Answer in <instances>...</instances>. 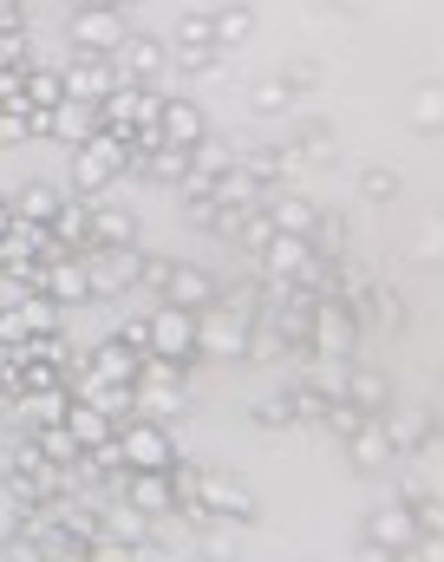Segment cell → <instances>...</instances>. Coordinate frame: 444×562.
Masks as SVG:
<instances>
[{"instance_id": "obj_18", "label": "cell", "mask_w": 444, "mask_h": 562, "mask_svg": "<svg viewBox=\"0 0 444 562\" xmlns=\"http://www.w3.org/2000/svg\"><path fill=\"white\" fill-rule=\"evenodd\" d=\"M125 504H132V510H145V517L177 510V504H170V477H163V471H132V484H125Z\"/></svg>"}, {"instance_id": "obj_35", "label": "cell", "mask_w": 444, "mask_h": 562, "mask_svg": "<svg viewBox=\"0 0 444 562\" xmlns=\"http://www.w3.org/2000/svg\"><path fill=\"white\" fill-rule=\"evenodd\" d=\"M327 425H333V431H340V438H353V431H366V413H360V406H346V400H340V406H327Z\"/></svg>"}, {"instance_id": "obj_32", "label": "cell", "mask_w": 444, "mask_h": 562, "mask_svg": "<svg viewBox=\"0 0 444 562\" xmlns=\"http://www.w3.org/2000/svg\"><path fill=\"white\" fill-rule=\"evenodd\" d=\"M353 438H360V445H353V464H360V471H379V464L392 458V445H386V431H353Z\"/></svg>"}, {"instance_id": "obj_3", "label": "cell", "mask_w": 444, "mask_h": 562, "mask_svg": "<svg viewBox=\"0 0 444 562\" xmlns=\"http://www.w3.org/2000/svg\"><path fill=\"white\" fill-rule=\"evenodd\" d=\"M196 353L242 360V353H249V314H236V307H203V314H196Z\"/></svg>"}, {"instance_id": "obj_41", "label": "cell", "mask_w": 444, "mask_h": 562, "mask_svg": "<svg viewBox=\"0 0 444 562\" xmlns=\"http://www.w3.org/2000/svg\"><path fill=\"white\" fill-rule=\"evenodd\" d=\"M399 183H392V170H366V196H392Z\"/></svg>"}, {"instance_id": "obj_17", "label": "cell", "mask_w": 444, "mask_h": 562, "mask_svg": "<svg viewBox=\"0 0 444 562\" xmlns=\"http://www.w3.org/2000/svg\"><path fill=\"white\" fill-rule=\"evenodd\" d=\"M373 543H379V550H406V543H419L412 510H406V504H379V510H373Z\"/></svg>"}, {"instance_id": "obj_1", "label": "cell", "mask_w": 444, "mask_h": 562, "mask_svg": "<svg viewBox=\"0 0 444 562\" xmlns=\"http://www.w3.org/2000/svg\"><path fill=\"white\" fill-rule=\"evenodd\" d=\"M132 170V144L112 138V132H99V138H86L72 150V183H79V196H99L112 177H125Z\"/></svg>"}, {"instance_id": "obj_14", "label": "cell", "mask_w": 444, "mask_h": 562, "mask_svg": "<svg viewBox=\"0 0 444 562\" xmlns=\"http://www.w3.org/2000/svg\"><path fill=\"white\" fill-rule=\"evenodd\" d=\"M138 367H145V353H138V347H125V340L112 334V340L92 353V367H86V373H99V380H118V386H138Z\"/></svg>"}, {"instance_id": "obj_39", "label": "cell", "mask_w": 444, "mask_h": 562, "mask_svg": "<svg viewBox=\"0 0 444 562\" xmlns=\"http://www.w3.org/2000/svg\"><path fill=\"white\" fill-rule=\"evenodd\" d=\"M170 269H177V262H163V256H138V276H145V288H163V281H170Z\"/></svg>"}, {"instance_id": "obj_24", "label": "cell", "mask_w": 444, "mask_h": 562, "mask_svg": "<svg viewBox=\"0 0 444 562\" xmlns=\"http://www.w3.org/2000/svg\"><path fill=\"white\" fill-rule=\"evenodd\" d=\"M138 170H150V177H163V183H183V170H190V150L183 144H157V150H145V157H132Z\"/></svg>"}, {"instance_id": "obj_21", "label": "cell", "mask_w": 444, "mask_h": 562, "mask_svg": "<svg viewBox=\"0 0 444 562\" xmlns=\"http://www.w3.org/2000/svg\"><path fill=\"white\" fill-rule=\"evenodd\" d=\"M262 262H269V276H295V269H307V243L288 236V229H275V236L262 243Z\"/></svg>"}, {"instance_id": "obj_15", "label": "cell", "mask_w": 444, "mask_h": 562, "mask_svg": "<svg viewBox=\"0 0 444 562\" xmlns=\"http://www.w3.org/2000/svg\"><path fill=\"white\" fill-rule=\"evenodd\" d=\"M249 510H255V497H249L242 484H229V477H203L196 517H249Z\"/></svg>"}, {"instance_id": "obj_12", "label": "cell", "mask_w": 444, "mask_h": 562, "mask_svg": "<svg viewBox=\"0 0 444 562\" xmlns=\"http://www.w3.org/2000/svg\"><path fill=\"white\" fill-rule=\"evenodd\" d=\"M59 86H66V99H79V105H99V99L118 86V72H112V66H99V59H79L72 72H59Z\"/></svg>"}, {"instance_id": "obj_7", "label": "cell", "mask_w": 444, "mask_h": 562, "mask_svg": "<svg viewBox=\"0 0 444 562\" xmlns=\"http://www.w3.org/2000/svg\"><path fill=\"white\" fill-rule=\"evenodd\" d=\"M66 393H72L79 406L105 413V419H125V413H138V393H132V386H118V380H99V373H79V380H66Z\"/></svg>"}, {"instance_id": "obj_13", "label": "cell", "mask_w": 444, "mask_h": 562, "mask_svg": "<svg viewBox=\"0 0 444 562\" xmlns=\"http://www.w3.org/2000/svg\"><path fill=\"white\" fill-rule=\"evenodd\" d=\"M86 223H92V210H86V203H59V210H53V223H46L53 256H86Z\"/></svg>"}, {"instance_id": "obj_9", "label": "cell", "mask_w": 444, "mask_h": 562, "mask_svg": "<svg viewBox=\"0 0 444 562\" xmlns=\"http://www.w3.org/2000/svg\"><path fill=\"white\" fill-rule=\"evenodd\" d=\"M72 40H79L86 53H112V46H125V20H118L112 7H79Z\"/></svg>"}, {"instance_id": "obj_34", "label": "cell", "mask_w": 444, "mask_h": 562, "mask_svg": "<svg viewBox=\"0 0 444 562\" xmlns=\"http://www.w3.org/2000/svg\"><path fill=\"white\" fill-rule=\"evenodd\" d=\"M288 99H295V86H288V79H262V86H255V112H282Z\"/></svg>"}, {"instance_id": "obj_11", "label": "cell", "mask_w": 444, "mask_h": 562, "mask_svg": "<svg viewBox=\"0 0 444 562\" xmlns=\"http://www.w3.org/2000/svg\"><path fill=\"white\" fill-rule=\"evenodd\" d=\"M66 438H72V445H79V451H99V445H112V438H118V419H105V413H92V406H79V400H72V406H66Z\"/></svg>"}, {"instance_id": "obj_23", "label": "cell", "mask_w": 444, "mask_h": 562, "mask_svg": "<svg viewBox=\"0 0 444 562\" xmlns=\"http://www.w3.org/2000/svg\"><path fill=\"white\" fill-rule=\"evenodd\" d=\"M177 53H183L190 66H203V59L216 53V40H209V20H203V13H183V20H177Z\"/></svg>"}, {"instance_id": "obj_27", "label": "cell", "mask_w": 444, "mask_h": 562, "mask_svg": "<svg viewBox=\"0 0 444 562\" xmlns=\"http://www.w3.org/2000/svg\"><path fill=\"white\" fill-rule=\"evenodd\" d=\"M157 66H163V46L157 40H125V72L118 79H150Z\"/></svg>"}, {"instance_id": "obj_31", "label": "cell", "mask_w": 444, "mask_h": 562, "mask_svg": "<svg viewBox=\"0 0 444 562\" xmlns=\"http://www.w3.org/2000/svg\"><path fill=\"white\" fill-rule=\"evenodd\" d=\"M53 517H59V530H66V537H99V517H92L86 504H72V497H59V504H53Z\"/></svg>"}, {"instance_id": "obj_16", "label": "cell", "mask_w": 444, "mask_h": 562, "mask_svg": "<svg viewBox=\"0 0 444 562\" xmlns=\"http://www.w3.org/2000/svg\"><path fill=\"white\" fill-rule=\"evenodd\" d=\"M132 216L125 210H92V223H86V249H138L132 243Z\"/></svg>"}, {"instance_id": "obj_19", "label": "cell", "mask_w": 444, "mask_h": 562, "mask_svg": "<svg viewBox=\"0 0 444 562\" xmlns=\"http://www.w3.org/2000/svg\"><path fill=\"white\" fill-rule=\"evenodd\" d=\"M157 132H163V144H183V150H190V144L203 138V112H196L190 99H170V105L157 112Z\"/></svg>"}, {"instance_id": "obj_42", "label": "cell", "mask_w": 444, "mask_h": 562, "mask_svg": "<svg viewBox=\"0 0 444 562\" xmlns=\"http://www.w3.org/2000/svg\"><path fill=\"white\" fill-rule=\"evenodd\" d=\"M0 33H26V20H20V0H0Z\"/></svg>"}, {"instance_id": "obj_40", "label": "cell", "mask_w": 444, "mask_h": 562, "mask_svg": "<svg viewBox=\"0 0 444 562\" xmlns=\"http://www.w3.org/2000/svg\"><path fill=\"white\" fill-rule=\"evenodd\" d=\"M307 157H320V164L333 157V132H327V125H314V132H307Z\"/></svg>"}, {"instance_id": "obj_4", "label": "cell", "mask_w": 444, "mask_h": 562, "mask_svg": "<svg viewBox=\"0 0 444 562\" xmlns=\"http://www.w3.org/2000/svg\"><path fill=\"white\" fill-rule=\"evenodd\" d=\"M307 340H314L327 360H346L353 340H360V321H353L340 301H314V307H307Z\"/></svg>"}, {"instance_id": "obj_43", "label": "cell", "mask_w": 444, "mask_h": 562, "mask_svg": "<svg viewBox=\"0 0 444 562\" xmlns=\"http://www.w3.org/2000/svg\"><path fill=\"white\" fill-rule=\"evenodd\" d=\"M7 223H13V210H7V203H0V236H7Z\"/></svg>"}, {"instance_id": "obj_10", "label": "cell", "mask_w": 444, "mask_h": 562, "mask_svg": "<svg viewBox=\"0 0 444 562\" xmlns=\"http://www.w3.org/2000/svg\"><path fill=\"white\" fill-rule=\"evenodd\" d=\"M163 307L203 314V307H216V281L203 276V269H170V281H163Z\"/></svg>"}, {"instance_id": "obj_8", "label": "cell", "mask_w": 444, "mask_h": 562, "mask_svg": "<svg viewBox=\"0 0 444 562\" xmlns=\"http://www.w3.org/2000/svg\"><path fill=\"white\" fill-rule=\"evenodd\" d=\"M105 132V119H99V105H79V99H59L53 112H46V138H59V144H79L86 138H99Z\"/></svg>"}, {"instance_id": "obj_33", "label": "cell", "mask_w": 444, "mask_h": 562, "mask_svg": "<svg viewBox=\"0 0 444 562\" xmlns=\"http://www.w3.org/2000/svg\"><path fill=\"white\" fill-rule=\"evenodd\" d=\"M0 112H20V119L33 112V105H26V66H13V72H0Z\"/></svg>"}, {"instance_id": "obj_2", "label": "cell", "mask_w": 444, "mask_h": 562, "mask_svg": "<svg viewBox=\"0 0 444 562\" xmlns=\"http://www.w3.org/2000/svg\"><path fill=\"white\" fill-rule=\"evenodd\" d=\"M145 353L150 360H170V367H190V360H196V314L157 307L145 321Z\"/></svg>"}, {"instance_id": "obj_22", "label": "cell", "mask_w": 444, "mask_h": 562, "mask_svg": "<svg viewBox=\"0 0 444 562\" xmlns=\"http://www.w3.org/2000/svg\"><path fill=\"white\" fill-rule=\"evenodd\" d=\"M33 451H39V464H53V471H66V464L86 458V451L66 438V425H39V431H33Z\"/></svg>"}, {"instance_id": "obj_38", "label": "cell", "mask_w": 444, "mask_h": 562, "mask_svg": "<svg viewBox=\"0 0 444 562\" xmlns=\"http://www.w3.org/2000/svg\"><path fill=\"white\" fill-rule=\"evenodd\" d=\"M288 413H300V419H327V393H314V386H307V393L288 400Z\"/></svg>"}, {"instance_id": "obj_20", "label": "cell", "mask_w": 444, "mask_h": 562, "mask_svg": "<svg viewBox=\"0 0 444 562\" xmlns=\"http://www.w3.org/2000/svg\"><path fill=\"white\" fill-rule=\"evenodd\" d=\"M59 203H66V196H59V190H46V183H26V190H20V196H13V203H7V210H13V223H39V229H46V223H53V210H59Z\"/></svg>"}, {"instance_id": "obj_37", "label": "cell", "mask_w": 444, "mask_h": 562, "mask_svg": "<svg viewBox=\"0 0 444 562\" xmlns=\"http://www.w3.org/2000/svg\"><path fill=\"white\" fill-rule=\"evenodd\" d=\"M26 66V33H0V72Z\"/></svg>"}, {"instance_id": "obj_26", "label": "cell", "mask_w": 444, "mask_h": 562, "mask_svg": "<svg viewBox=\"0 0 444 562\" xmlns=\"http://www.w3.org/2000/svg\"><path fill=\"white\" fill-rule=\"evenodd\" d=\"M99 530H112V543H145V510H132V504H118L112 517H99Z\"/></svg>"}, {"instance_id": "obj_5", "label": "cell", "mask_w": 444, "mask_h": 562, "mask_svg": "<svg viewBox=\"0 0 444 562\" xmlns=\"http://www.w3.org/2000/svg\"><path fill=\"white\" fill-rule=\"evenodd\" d=\"M118 458L132 464V471H170L177 464V451H170V431L157 419H138L118 431Z\"/></svg>"}, {"instance_id": "obj_6", "label": "cell", "mask_w": 444, "mask_h": 562, "mask_svg": "<svg viewBox=\"0 0 444 562\" xmlns=\"http://www.w3.org/2000/svg\"><path fill=\"white\" fill-rule=\"evenodd\" d=\"M86 262V294H125L132 281H138V249H86L79 256Z\"/></svg>"}, {"instance_id": "obj_29", "label": "cell", "mask_w": 444, "mask_h": 562, "mask_svg": "<svg viewBox=\"0 0 444 562\" xmlns=\"http://www.w3.org/2000/svg\"><path fill=\"white\" fill-rule=\"evenodd\" d=\"M59 99H66L59 72H33V66H26V105H33V112H53Z\"/></svg>"}, {"instance_id": "obj_28", "label": "cell", "mask_w": 444, "mask_h": 562, "mask_svg": "<svg viewBox=\"0 0 444 562\" xmlns=\"http://www.w3.org/2000/svg\"><path fill=\"white\" fill-rule=\"evenodd\" d=\"M190 170H196V177H223V170H236V164H229V144L196 138L190 144Z\"/></svg>"}, {"instance_id": "obj_30", "label": "cell", "mask_w": 444, "mask_h": 562, "mask_svg": "<svg viewBox=\"0 0 444 562\" xmlns=\"http://www.w3.org/2000/svg\"><path fill=\"white\" fill-rule=\"evenodd\" d=\"M340 393H353V406H360V413H366V406H386V380H379V373H366V367H360L353 380H340Z\"/></svg>"}, {"instance_id": "obj_44", "label": "cell", "mask_w": 444, "mask_h": 562, "mask_svg": "<svg viewBox=\"0 0 444 562\" xmlns=\"http://www.w3.org/2000/svg\"><path fill=\"white\" fill-rule=\"evenodd\" d=\"M92 7H118V0H92Z\"/></svg>"}, {"instance_id": "obj_36", "label": "cell", "mask_w": 444, "mask_h": 562, "mask_svg": "<svg viewBox=\"0 0 444 562\" xmlns=\"http://www.w3.org/2000/svg\"><path fill=\"white\" fill-rule=\"evenodd\" d=\"M86 562H138L132 543H112V537H99V543H86Z\"/></svg>"}, {"instance_id": "obj_25", "label": "cell", "mask_w": 444, "mask_h": 562, "mask_svg": "<svg viewBox=\"0 0 444 562\" xmlns=\"http://www.w3.org/2000/svg\"><path fill=\"white\" fill-rule=\"evenodd\" d=\"M255 33V13L249 7H223V13H209V40L216 46H242Z\"/></svg>"}]
</instances>
